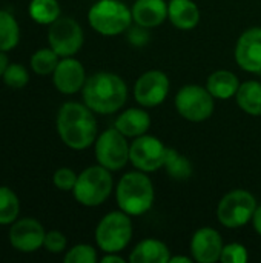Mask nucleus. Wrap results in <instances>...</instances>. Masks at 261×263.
<instances>
[{
	"mask_svg": "<svg viewBox=\"0 0 261 263\" xmlns=\"http://www.w3.org/2000/svg\"><path fill=\"white\" fill-rule=\"evenodd\" d=\"M126 37H128V42L135 46V48H143L149 43L151 40V32H149V28H145V26H140L137 23L131 25L129 29L126 31Z\"/></svg>",
	"mask_w": 261,
	"mask_h": 263,
	"instance_id": "33",
	"label": "nucleus"
},
{
	"mask_svg": "<svg viewBox=\"0 0 261 263\" xmlns=\"http://www.w3.org/2000/svg\"><path fill=\"white\" fill-rule=\"evenodd\" d=\"M155 200L154 183L148 173L129 171L125 173L115 186V202L118 210L125 211L131 217H138L146 214Z\"/></svg>",
	"mask_w": 261,
	"mask_h": 263,
	"instance_id": "3",
	"label": "nucleus"
},
{
	"mask_svg": "<svg viewBox=\"0 0 261 263\" xmlns=\"http://www.w3.org/2000/svg\"><path fill=\"white\" fill-rule=\"evenodd\" d=\"M82 96L83 103L95 114L109 116L125 106L128 100V85L118 74L102 71L86 79Z\"/></svg>",
	"mask_w": 261,
	"mask_h": 263,
	"instance_id": "2",
	"label": "nucleus"
},
{
	"mask_svg": "<svg viewBox=\"0 0 261 263\" xmlns=\"http://www.w3.org/2000/svg\"><path fill=\"white\" fill-rule=\"evenodd\" d=\"M260 74H261V72H260Z\"/></svg>",
	"mask_w": 261,
	"mask_h": 263,
	"instance_id": "38",
	"label": "nucleus"
},
{
	"mask_svg": "<svg viewBox=\"0 0 261 263\" xmlns=\"http://www.w3.org/2000/svg\"><path fill=\"white\" fill-rule=\"evenodd\" d=\"M223 247L222 234L215 228L203 227L198 228L191 239V257L198 263L220 262Z\"/></svg>",
	"mask_w": 261,
	"mask_h": 263,
	"instance_id": "15",
	"label": "nucleus"
},
{
	"mask_svg": "<svg viewBox=\"0 0 261 263\" xmlns=\"http://www.w3.org/2000/svg\"><path fill=\"white\" fill-rule=\"evenodd\" d=\"M63 260L65 263H95L98 260V256L94 247L88 243H78L66 251Z\"/></svg>",
	"mask_w": 261,
	"mask_h": 263,
	"instance_id": "29",
	"label": "nucleus"
},
{
	"mask_svg": "<svg viewBox=\"0 0 261 263\" xmlns=\"http://www.w3.org/2000/svg\"><path fill=\"white\" fill-rule=\"evenodd\" d=\"M168 146L155 136L143 134L131 142L129 163L143 173H155L163 168Z\"/></svg>",
	"mask_w": 261,
	"mask_h": 263,
	"instance_id": "10",
	"label": "nucleus"
},
{
	"mask_svg": "<svg viewBox=\"0 0 261 263\" xmlns=\"http://www.w3.org/2000/svg\"><path fill=\"white\" fill-rule=\"evenodd\" d=\"M20 40V26L15 17L0 9V51H11L17 46Z\"/></svg>",
	"mask_w": 261,
	"mask_h": 263,
	"instance_id": "25",
	"label": "nucleus"
},
{
	"mask_svg": "<svg viewBox=\"0 0 261 263\" xmlns=\"http://www.w3.org/2000/svg\"><path fill=\"white\" fill-rule=\"evenodd\" d=\"M200 8L194 0H168V20L182 31H191L200 23Z\"/></svg>",
	"mask_w": 261,
	"mask_h": 263,
	"instance_id": "19",
	"label": "nucleus"
},
{
	"mask_svg": "<svg viewBox=\"0 0 261 263\" xmlns=\"http://www.w3.org/2000/svg\"><path fill=\"white\" fill-rule=\"evenodd\" d=\"M134 23L145 28H157L168 20L166 0H135L131 6Z\"/></svg>",
	"mask_w": 261,
	"mask_h": 263,
	"instance_id": "17",
	"label": "nucleus"
},
{
	"mask_svg": "<svg viewBox=\"0 0 261 263\" xmlns=\"http://www.w3.org/2000/svg\"><path fill=\"white\" fill-rule=\"evenodd\" d=\"M194 259L192 257H188V256H172L169 263H192Z\"/></svg>",
	"mask_w": 261,
	"mask_h": 263,
	"instance_id": "37",
	"label": "nucleus"
},
{
	"mask_svg": "<svg viewBox=\"0 0 261 263\" xmlns=\"http://www.w3.org/2000/svg\"><path fill=\"white\" fill-rule=\"evenodd\" d=\"M86 71L80 60L74 57H62L52 72V83L62 94L71 96L83 89L86 83Z\"/></svg>",
	"mask_w": 261,
	"mask_h": 263,
	"instance_id": "16",
	"label": "nucleus"
},
{
	"mask_svg": "<svg viewBox=\"0 0 261 263\" xmlns=\"http://www.w3.org/2000/svg\"><path fill=\"white\" fill-rule=\"evenodd\" d=\"M177 112L188 122L200 123L208 120L215 109V99L206 86L185 85L174 99Z\"/></svg>",
	"mask_w": 261,
	"mask_h": 263,
	"instance_id": "8",
	"label": "nucleus"
},
{
	"mask_svg": "<svg viewBox=\"0 0 261 263\" xmlns=\"http://www.w3.org/2000/svg\"><path fill=\"white\" fill-rule=\"evenodd\" d=\"M102 263H125V259L120 256V253H105V256L100 259Z\"/></svg>",
	"mask_w": 261,
	"mask_h": 263,
	"instance_id": "34",
	"label": "nucleus"
},
{
	"mask_svg": "<svg viewBox=\"0 0 261 263\" xmlns=\"http://www.w3.org/2000/svg\"><path fill=\"white\" fill-rule=\"evenodd\" d=\"M169 88L171 82L166 72L160 69H149L134 83V99L143 108H155L166 100Z\"/></svg>",
	"mask_w": 261,
	"mask_h": 263,
	"instance_id": "12",
	"label": "nucleus"
},
{
	"mask_svg": "<svg viewBox=\"0 0 261 263\" xmlns=\"http://www.w3.org/2000/svg\"><path fill=\"white\" fill-rule=\"evenodd\" d=\"M235 102L242 111L249 116L261 117V82L260 80H246L240 85Z\"/></svg>",
	"mask_w": 261,
	"mask_h": 263,
	"instance_id": "22",
	"label": "nucleus"
},
{
	"mask_svg": "<svg viewBox=\"0 0 261 263\" xmlns=\"http://www.w3.org/2000/svg\"><path fill=\"white\" fill-rule=\"evenodd\" d=\"M77 177L78 174H75L74 170L71 168H58L54 176H52V183L57 190L60 191H72L74 186H75V182H77Z\"/></svg>",
	"mask_w": 261,
	"mask_h": 263,
	"instance_id": "31",
	"label": "nucleus"
},
{
	"mask_svg": "<svg viewBox=\"0 0 261 263\" xmlns=\"http://www.w3.org/2000/svg\"><path fill=\"white\" fill-rule=\"evenodd\" d=\"M114 126L128 139H135L149 131L151 116L146 111V108H143V106L128 108L117 116Z\"/></svg>",
	"mask_w": 261,
	"mask_h": 263,
	"instance_id": "18",
	"label": "nucleus"
},
{
	"mask_svg": "<svg viewBox=\"0 0 261 263\" xmlns=\"http://www.w3.org/2000/svg\"><path fill=\"white\" fill-rule=\"evenodd\" d=\"M2 79L5 82V85H8L9 88L20 89V88H23L29 82V72L20 63H9L6 66Z\"/></svg>",
	"mask_w": 261,
	"mask_h": 263,
	"instance_id": "28",
	"label": "nucleus"
},
{
	"mask_svg": "<svg viewBox=\"0 0 261 263\" xmlns=\"http://www.w3.org/2000/svg\"><path fill=\"white\" fill-rule=\"evenodd\" d=\"M28 12L35 23L49 26L60 17L62 9L57 0H31Z\"/></svg>",
	"mask_w": 261,
	"mask_h": 263,
	"instance_id": "24",
	"label": "nucleus"
},
{
	"mask_svg": "<svg viewBox=\"0 0 261 263\" xmlns=\"http://www.w3.org/2000/svg\"><path fill=\"white\" fill-rule=\"evenodd\" d=\"M134 234L131 216L125 211H111L105 214L95 227V243L103 253H122Z\"/></svg>",
	"mask_w": 261,
	"mask_h": 263,
	"instance_id": "6",
	"label": "nucleus"
},
{
	"mask_svg": "<svg viewBox=\"0 0 261 263\" xmlns=\"http://www.w3.org/2000/svg\"><path fill=\"white\" fill-rule=\"evenodd\" d=\"M88 22L105 37L120 35L134 23L131 8L122 0H97L88 11Z\"/></svg>",
	"mask_w": 261,
	"mask_h": 263,
	"instance_id": "4",
	"label": "nucleus"
},
{
	"mask_svg": "<svg viewBox=\"0 0 261 263\" xmlns=\"http://www.w3.org/2000/svg\"><path fill=\"white\" fill-rule=\"evenodd\" d=\"M131 143L115 126L102 131L94 142V154L98 165L115 173L129 163Z\"/></svg>",
	"mask_w": 261,
	"mask_h": 263,
	"instance_id": "9",
	"label": "nucleus"
},
{
	"mask_svg": "<svg viewBox=\"0 0 261 263\" xmlns=\"http://www.w3.org/2000/svg\"><path fill=\"white\" fill-rule=\"evenodd\" d=\"M18 213L20 200L17 194L8 186H0V225H12Z\"/></svg>",
	"mask_w": 261,
	"mask_h": 263,
	"instance_id": "27",
	"label": "nucleus"
},
{
	"mask_svg": "<svg viewBox=\"0 0 261 263\" xmlns=\"http://www.w3.org/2000/svg\"><path fill=\"white\" fill-rule=\"evenodd\" d=\"M251 222H252V227H254L255 233L261 237V203L257 206V210H255V213H254Z\"/></svg>",
	"mask_w": 261,
	"mask_h": 263,
	"instance_id": "35",
	"label": "nucleus"
},
{
	"mask_svg": "<svg viewBox=\"0 0 261 263\" xmlns=\"http://www.w3.org/2000/svg\"><path fill=\"white\" fill-rule=\"evenodd\" d=\"M8 65H9L8 55L5 54V51H0V77L3 76V72H5V69H6Z\"/></svg>",
	"mask_w": 261,
	"mask_h": 263,
	"instance_id": "36",
	"label": "nucleus"
},
{
	"mask_svg": "<svg viewBox=\"0 0 261 263\" xmlns=\"http://www.w3.org/2000/svg\"><path fill=\"white\" fill-rule=\"evenodd\" d=\"M46 231L43 225L31 217L15 220L9 230V243L20 253H34L43 247Z\"/></svg>",
	"mask_w": 261,
	"mask_h": 263,
	"instance_id": "14",
	"label": "nucleus"
},
{
	"mask_svg": "<svg viewBox=\"0 0 261 263\" xmlns=\"http://www.w3.org/2000/svg\"><path fill=\"white\" fill-rule=\"evenodd\" d=\"M112 190H114L112 171L97 163L88 166L78 174L72 194L80 205L88 208H95L103 205L109 199Z\"/></svg>",
	"mask_w": 261,
	"mask_h": 263,
	"instance_id": "5",
	"label": "nucleus"
},
{
	"mask_svg": "<svg viewBox=\"0 0 261 263\" xmlns=\"http://www.w3.org/2000/svg\"><path fill=\"white\" fill-rule=\"evenodd\" d=\"M163 170L166 171V174L177 182H185L192 176V163L191 160L180 154L177 149L174 148H168L166 149V157H165V163H163Z\"/></svg>",
	"mask_w": 261,
	"mask_h": 263,
	"instance_id": "23",
	"label": "nucleus"
},
{
	"mask_svg": "<svg viewBox=\"0 0 261 263\" xmlns=\"http://www.w3.org/2000/svg\"><path fill=\"white\" fill-rule=\"evenodd\" d=\"M95 112L85 103L66 102L57 112V133L60 140L71 149L82 151L94 145L98 136Z\"/></svg>",
	"mask_w": 261,
	"mask_h": 263,
	"instance_id": "1",
	"label": "nucleus"
},
{
	"mask_svg": "<svg viewBox=\"0 0 261 263\" xmlns=\"http://www.w3.org/2000/svg\"><path fill=\"white\" fill-rule=\"evenodd\" d=\"M249 260V251L245 245L232 242L223 247L222 251V263H246Z\"/></svg>",
	"mask_w": 261,
	"mask_h": 263,
	"instance_id": "30",
	"label": "nucleus"
},
{
	"mask_svg": "<svg viewBox=\"0 0 261 263\" xmlns=\"http://www.w3.org/2000/svg\"><path fill=\"white\" fill-rule=\"evenodd\" d=\"M235 63L246 72H261V26H252L242 32L234 51Z\"/></svg>",
	"mask_w": 261,
	"mask_h": 263,
	"instance_id": "13",
	"label": "nucleus"
},
{
	"mask_svg": "<svg viewBox=\"0 0 261 263\" xmlns=\"http://www.w3.org/2000/svg\"><path fill=\"white\" fill-rule=\"evenodd\" d=\"M240 85L242 83H240L237 74H234L229 69H218V71H214L208 77L205 86L214 96V99L229 100V99L235 97Z\"/></svg>",
	"mask_w": 261,
	"mask_h": 263,
	"instance_id": "21",
	"label": "nucleus"
},
{
	"mask_svg": "<svg viewBox=\"0 0 261 263\" xmlns=\"http://www.w3.org/2000/svg\"><path fill=\"white\" fill-rule=\"evenodd\" d=\"M258 203L255 196L248 190H232L226 193L217 205V220L228 230H237L248 225Z\"/></svg>",
	"mask_w": 261,
	"mask_h": 263,
	"instance_id": "7",
	"label": "nucleus"
},
{
	"mask_svg": "<svg viewBox=\"0 0 261 263\" xmlns=\"http://www.w3.org/2000/svg\"><path fill=\"white\" fill-rule=\"evenodd\" d=\"M48 42L60 57H74L83 46L85 34L75 18L58 17L49 25Z\"/></svg>",
	"mask_w": 261,
	"mask_h": 263,
	"instance_id": "11",
	"label": "nucleus"
},
{
	"mask_svg": "<svg viewBox=\"0 0 261 263\" xmlns=\"http://www.w3.org/2000/svg\"><path fill=\"white\" fill-rule=\"evenodd\" d=\"M66 245H68V240H66V236L57 230H52V231H48L46 236H45V242H43V247L46 248L48 253L51 254H60L66 250Z\"/></svg>",
	"mask_w": 261,
	"mask_h": 263,
	"instance_id": "32",
	"label": "nucleus"
},
{
	"mask_svg": "<svg viewBox=\"0 0 261 263\" xmlns=\"http://www.w3.org/2000/svg\"><path fill=\"white\" fill-rule=\"evenodd\" d=\"M60 59L62 57L51 46L49 48H42V49H37L31 55L29 65H31V69L35 74H38V76H49L57 68Z\"/></svg>",
	"mask_w": 261,
	"mask_h": 263,
	"instance_id": "26",
	"label": "nucleus"
},
{
	"mask_svg": "<svg viewBox=\"0 0 261 263\" xmlns=\"http://www.w3.org/2000/svg\"><path fill=\"white\" fill-rule=\"evenodd\" d=\"M171 251L166 243L158 239L140 240L129 254L131 263H169Z\"/></svg>",
	"mask_w": 261,
	"mask_h": 263,
	"instance_id": "20",
	"label": "nucleus"
}]
</instances>
